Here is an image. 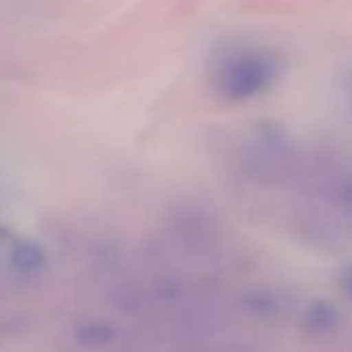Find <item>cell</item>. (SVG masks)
Masks as SVG:
<instances>
[{"mask_svg": "<svg viewBox=\"0 0 352 352\" xmlns=\"http://www.w3.org/2000/svg\"><path fill=\"white\" fill-rule=\"evenodd\" d=\"M15 263L23 270H34L42 263V255L38 249L30 247V245H23L15 251Z\"/></svg>", "mask_w": 352, "mask_h": 352, "instance_id": "obj_3", "label": "cell"}, {"mask_svg": "<svg viewBox=\"0 0 352 352\" xmlns=\"http://www.w3.org/2000/svg\"><path fill=\"white\" fill-rule=\"evenodd\" d=\"M79 338L83 344H104L112 338V331L102 325H87L85 329H81Z\"/></svg>", "mask_w": 352, "mask_h": 352, "instance_id": "obj_4", "label": "cell"}, {"mask_svg": "<svg viewBox=\"0 0 352 352\" xmlns=\"http://www.w3.org/2000/svg\"><path fill=\"white\" fill-rule=\"evenodd\" d=\"M280 65L267 50L230 48L216 54L210 65V85L226 102L251 100L274 85Z\"/></svg>", "mask_w": 352, "mask_h": 352, "instance_id": "obj_1", "label": "cell"}, {"mask_svg": "<svg viewBox=\"0 0 352 352\" xmlns=\"http://www.w3.org/2000/svg\"><path fill=\"white\" fill-rule=\"evenodd\" d=\"M342 288L346 290L348 296H352V267L346 270V274L342 276Z\"/></svg>", "mask_w": 352, "mask_h": 352, "instance_id": "obj_5", "label": "cell"}, {"mask_svg": "<svg viewBox=\"0 0 352 352\" xmlns=\"http://www.w3.org/2000/svg\"><path fill=\"white\" fill-rule=\"evenodd\" d=\"M307 323L317 331L331 329L336 325V311L325 302H315L307 313Z\"/></svg>", "mask_w": 352, "mask_h": 352, "instance_id": "obj_2", "label": "cell"}]
</instances>
